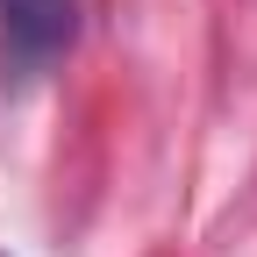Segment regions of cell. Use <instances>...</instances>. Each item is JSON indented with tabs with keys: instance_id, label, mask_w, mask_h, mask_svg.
I'll list each match as a JSON object with an SVG mask.
<instances>
[{
	"instance_id": "6da1fadb",
	"label": "cell",
	"mask_w": 257,
	"mask_h": 257,
	"mask_svg": "<svg viewBox=\"0 0 257 257\" xmlns=\"http://www.w3.org/2000/svg\"><path fill=\"white\" fill-rule=\"evenodd\" d=\"M79 36V0H0V57L15 79H36Z\"/></svg>"
}]
</instances>
